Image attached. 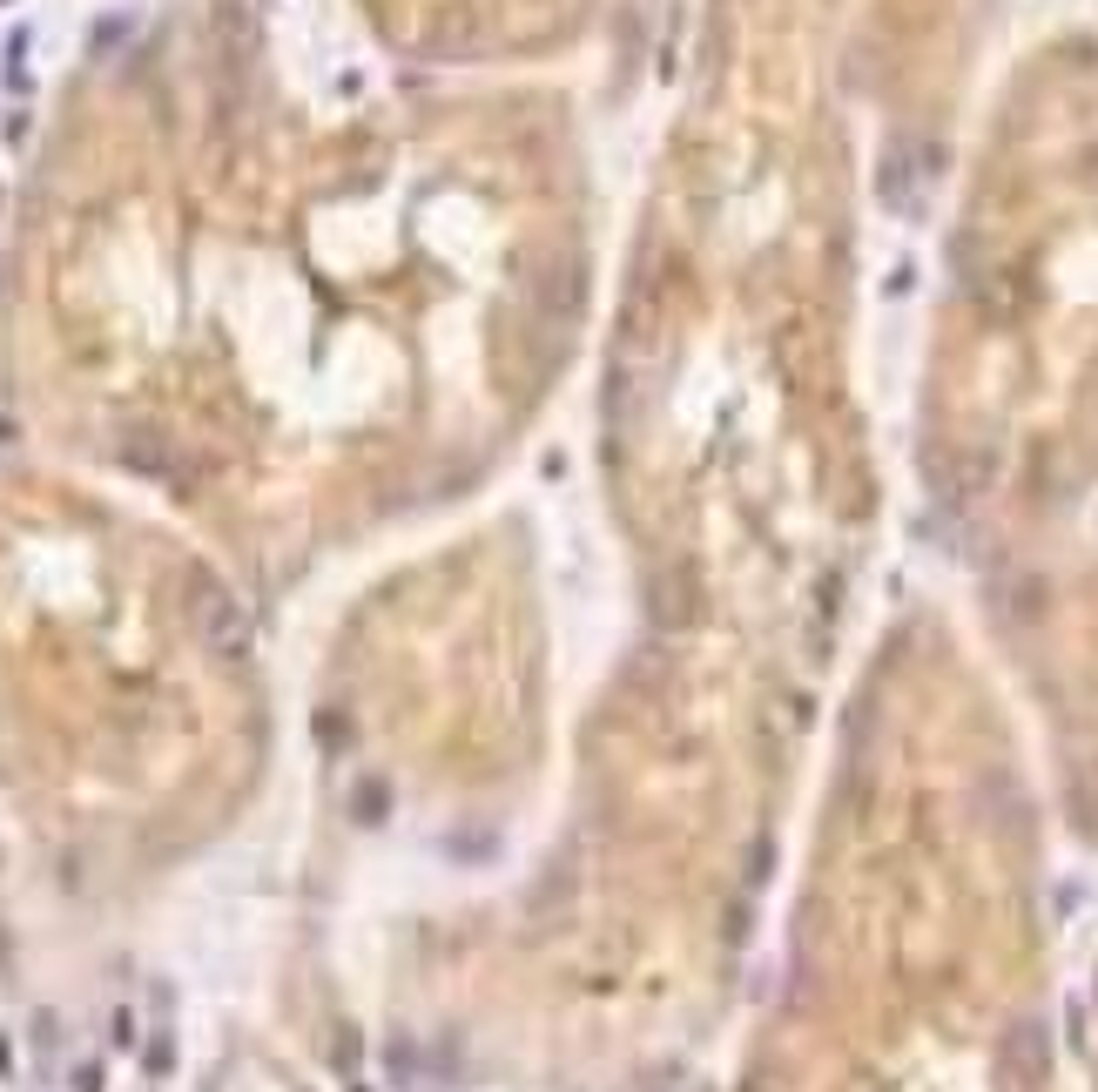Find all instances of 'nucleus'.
<instances>
[{
  "label": "nucleus",
  "instance_id": "nucleus-1",
  "mask_svg": "<svg viewBox=\"0 0 1098 1092\" xmlns=\"http://www.w3.org/2000/svg\"><path fill=\"white\" fill-rule=\"evenodd\" d=\"M1025 816L990 694L910 634L830 823L782 1092H1045Z\"/></svg>",
  "mask_w": 1098,
  "mask_h": 1092
},
{
  "label": "nucleus",
  "instance_id": "nucleus-2",
  "mask_svg": "<svg viewBox=\"0 0 1098 1092\" xmlns=\"http://www.w3.org/2000/svg\"><path fill=\"white\" fill-rule=\"evenodd\" d=\"M1032 661L1058 722L1072 796L1098 823V560H1085L1072 580H1058L1045 594L1032 627Z\"/></svg>",
  "mask_w": 1098,
  "mask_h": 1092
}]
</instances>
